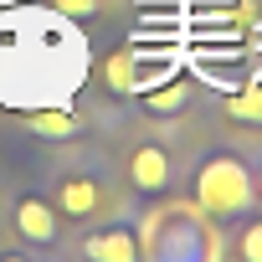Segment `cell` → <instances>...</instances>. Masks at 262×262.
I'll use <instances>...</instances> for the list:
<instances>
[{"label":"cell","instance_id":"cell-8","mask_svg":"<svg viewBox=\"0 0 262 262\" xmlns=\"http://www.w3.org/2000/svg\"><path fill=\"white\" fill-rule=\"evenodd\" d=\"M103 82H108V93L113 98H134L144 82H139V57L134 52H113L108 62H103Z\"/></svg>","mask_w":262,"mask_h":262},{"label":"cell","instance_id":"cell-9","mask_svg":"<svg viewBox=\"0 0 262 262\" xmlns=\"http://www.w3.org/2000/svg\"><path fill=\"white\" fill-rule=\"evenodd\" d=\"M221 108H226V118H231V123H242V128H262V82L236 88Z\"/></svg>","mask_w":262,"mask_h":262},{"label":"cell","instance_id":"cell-7","mask_svg":"<svg viewBox=\"0 0 262 262\" xmlns=\"http://www.w3.org/2000/svg\"><path fill=\"white\" fill-rule=\"evenodd\" d=\"M144 93V88H139ZM190 77H175V82H160V88H149L144 93V113H155V118H175V113H185L190 108Z\"/></svg>","mask_w":262,"mask_h":262},{"label":"cell","instance_id":"cell-11","mask_svg":"<svg viewBox=\"0 0 262 262\" xmlns=\"http://www.w3.org/2000/svg\"><path fill=\"white\" fill-rule=\"evenodd\" d=\"M57 16H72V21H93L98 16V0H52Z\"/></svg>","mask_w":262,"mask_h":262},{"label":"cell","instance_id":"cell-4","mask_svg":"<svg viewBox=\"0 0 262 262\" xmlns=\"http://www.w3.org/2000/svg\"><path fill=\"white\" fill-rule=\"evenodd\" d=\"M123 180H128V190H134L139 201L170 195L175 190V160H170V149L160 139H139L134 149H128V160H123Z\"/></svg>","mask_w":262,"mask_h":262},{"label":"cell","instance_id":"cell-10","mask_svg":"<svg viewBox=\"0 0 262 262\" xmlns=\"http://www.w3.org/2000/svg\"><path fill=\"white\" fill-rule=\"evenodd\" d=\"M236 231H231V257H242V262H262V216H236L231 221Z\"/></svg>","mask_w":262,"mask_h":262},{"label":"cell","instance_id":"cell-3","mask_svg":"<svg viewBox=\"0 0 262 262\" xmlns=\"http://www.w3.org/2000/svg\"><path fill=\"white\" fill-rule=\"evenodd\" d=\"M11 231H16V242L31 247V252H57V242H62V216H57L52 195H47V190H16V195H11Z\"/></svg>","mask_w":262,"mask_h":262},{"label":"cell","instance_id":"cell-5","mask_svg":"<svg viewBox=\"0 0 262 262\" xmlns=\"http://www.w3.org/2000/svg\"><path fill=\"white\" fill-rule=\"evenodd\" d=\"M82 257L93 262H139L144 247H139V231L128 226V221H103V226H88L82 242H77Z\"/></svg>","mask_w":262,"mask_h":262},{"label":"cell","instance_id":"cell-12","mask_svg":"<svg viewBox=\"0 0 262 262\" xmlns=\"http://www.w3.org/2000/svg\"><path fill=\"white\" fill-rule=\"evenodd\" d=\"M252 190H257V201H262V155L252 160Z\"/></svg>","mask_w":262,"mask_h":262},{"label":"cell","instance_id":"cell-2","mask_svg":"<svg viewBox=\"0 0 262 262\" xmlns=\"http://www.w3.org/2000/svg\"><path fill=\"white\" fill-rule=\"evenodd\" d=\"M52 206L62 221H77V226H93L103 211H113V180L103 170V160L82 155V160H62L52 170Z\"/></svg>","mask_w":262,"mask_h":262},{"label":"cell","instance_id":"cell-6","mask_svg":"<svg viewBox=\"0 0 262 262\" xmlns=\"http://www.w3.org/2000/svg\"><path fill=\"white\" fill-rule=\"evenodd\" d=\"M26 128L36 139H77L82 134V118L72 113V108H41V113H26Z\"/></svg>","mask_w":262,"mask_h":262},{"label":"cell","instance_id":"cell-1","mask_svg":"<svg viewBox=\"0 0 262 262\" xmlns=\"http://www.w3.org/2000/svg\"><path fill=\"white\" fill-rule=\"evenodd\" d=\"M185 180H190V201H195V211L211 216V221H236V216H247V211L257 206L252 165H247V155H236V149H226V144L206 149V155L190 165Z\"/></svg>","mask_w":262,"mask_h":262}]
</instances>
